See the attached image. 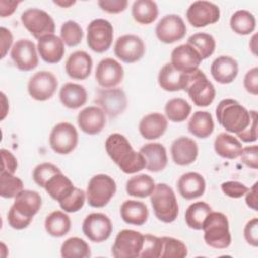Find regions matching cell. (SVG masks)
<instances>
[{
  "label": "cell",
  "mask_w": 258,
  "mask_h": 258,
  "mask_svg": "<svg viewBox=\"0 0 258 258\" xmlns=\"http://www.w3.org/2000/svg\"><path fill=\"white\" fill-rule=\"evenodd\" d=\"M105 148L109 157L126 174L136 173L146 166L143 155L135 151L128 139L120 133L110 134L106 139Z\"/></svg>",
  "instance_id": "obj_1"
},
{
  "label": "cell",
  "mask_w": 258,
  "mask_h": 258,
  "mask_svg": "<svg viewBox=\"0 0 258 258\" xmlns=\"http://www.w3.org/2000/svg\"><path fill=\"white\" fill-rule=\"evenodd\" d=\"M42 205L40 195L35 190L23 189L15 198L10 207L7 220L11 228L15 230L25 229L31 223Z\"/></svg>",
  "instance_id": "obj_2"
},
{
  "label": "cell",
  "mask_w": 258,
  "mask_h": 258,
  "mask_svg": "<svg viewBox=\"0 0 258 258\" xmlns=\"http://www.w3.org/2000/svg\"><path fill=\"white\" fill-rule=\"evenodd\" d=\"M219 124L230 133L244 131L251 122V113L234 99L222 100L216 108Z\"/></svg>",
  "instance_id": "obj_3"
},
{
  "label": "cell",
  "mask_w": 258,
  "mask_h": 258,
  "mask_svg": "<svg viewBox=\"0 0 258 258\" xmlns=\"http://www.w3.org/2000/svg\"><path fill=\"white\" fill-rule=\"evenodd\" d=\"M204 240L206 244L214 249H226L231 245L232 237L229 228V221L226 215L221 212H211L204 224Z\"/></svg>",
  "instance_id": "obj_4"
},
{
  "label": "cell",
  "mask_w": 258,
  "mask_h": 258,
  "mask_svg": "<svg viewBox=\"0 0 258 258\" xmlns=\"http://www.w3.org/2000/svg\"><path fill=\"white\" fill-rule=\"evenodd\" d=\"M155 217L163 223H172L178 216V204L173 189L166 183L155 184L150 195Z\"/></svg>",
  "instance_id": "obj_5"
},
{
  "label": "cell",
  "mask_w": 258,
  "mask_h": 258,
  "mask_svg": "<svg viewBox=\"0 0 258 258\" xmlns=\"http://www.w3.org/2000/svg\"><path fill=\"white\" fill-rule=\"evenodd\" d=\"M183 91L187 93L190 100L198 107L210 106L216 97V89L214 85L200 69L185 74Z\"/></svg>",
  "instance_id": "obj_6"
},
{
  "label": "cell",
  "mask_w": 258,
  "mask_h": 258,
  "mask_svg": "<svg viewBox=\"0 0 258 258\" xmlns=\"http://www.w3.org/2000/svg\"><path fill=\"white\" fill-rule=\"evenodd\" d=\"M116 190V182L110 175L96 174L89 180L87 186L86 198L88 204L93 208H103L115 196Z\"/></svg>",
  "instance_id": "obj_7"
},
{
  "label": "cell",
  "mask_w": 258,
  "mask_h": 258,
  "mask_svg": "<svg viewBox=\"0 0 258 258\" xmlns=\"http://www.w3.org/2000/svg\"><path fill=\"white\" fill-rule=\"evenodd\" d=\"M113 36V25L106 19H94L87 27V44L97 53H103L111 47Z\"/></svg>",
  "instance_id": "obj_8"
},
{
  "label": "cell",
  "mask_w": 258,
  "mask_h": 258,
  "mask_svg": "<svg viewBox=\"0 0 258 258\" xmlns=\"http://www.w3.org/2000/svg\"><path fill=\"white\" fill-rule=\"evenodd\" d=\"M144 242V235L134 230L120 231L112 246V255L115 258H138Z\"/></svg>",
  "instance_id": "obj_9"
},
{
  "label": "cell",
  "mask_w": 258,
  "mask_h": 258,
  "mask_svg": "<svg viewBox=\"0 0 258 258\" xmlns=\"http://www.w3.org/2000/svg\"><path fill=\"white\" fill-rule=\"evenodd\" d=\"M21 22L36 39L47 34H53L55 30V23L52 17L39 8H28L23 11Z\"/></svg>",
  "instance_id": "obj_10"
},
{
  "label": "cell",
  "mask_w": 258,
  "mask_h": 258,
  "mask_svg": "<svg viewBox=\"0 0 258 258\" xmlns=\"http://www.w3.org/2000/svg\"><path fill=\"white\" fill-rule=\"evenodd\" d=\"M79 135L75 126L69 122L56 124L49 134L50 148L57 154H69L78 145Z\"/></svg>",
  "instance_id": "obj_11"
},
{
  "label": "cell",
  "mask_w": 258,
  "mask_h": 258,
  "mask_svg": "<svg viewBox=\"0 0 258 258\" xmlns=\"http://www.w3.org/2000/svg\"><path fill=\"white\" fill-rule=\"evenodd\" d=\"M84 235L92 242L101 243L109 239L113 226L110 218L103 213L89 214L83 221Z\"/></svg>",
  "instance_id": "obj_12"
},
{
  "label": "cell",
  "mask_w": 258,
  "mask_h": 258,
  "mask_svg": "<svg viewBox=\"0 0 258 258\" xmlns=\"http://www.w3.org/2000/svg\"><path fill=\"white\" fill-rule=\"evenodd\" d=\"M57 85V79L51 72L39 71L29 79L27 91L32 99L43 102L53 96Z\"/></svg>",
  "instance_id": "obj_13"
},
{
  "label": "cell",
  "mask_w": 258,
  "mask_h": 258,
  "mask_svg": "<svg viewBox=\"0 0 258 258\" xmlns=\"http://www.w3.org/2000/svg\"><path fill=\"white\" fill-rule=\"evenodd\" d=\"M186 19L194 27H205L220 19V8L210 1H195L186 10Z\"/></svg>",
  "instance_id": "obj_14"
},
{
  "label": "cell",
  "mask_w": 258,
  "mask_h": 258,
  "mask_svg": "<svg viewBox=\"0 0 258 258\" xmlns=\"http://www.w3.org/2000/svg\"><path fill=\"white\" fill-rule=\"evenodd\" d=\"M115 55L126 63H133L141 59L145 53L143 40L135 34H125L117 38L114 45Z\"/></svg>",
  "instance_id": "obj_15"
},
{
  "label": "cell",
  "mask_w": 258,
  "mask_h": 258,
  "mask_svg": "<svg viewBox=\"0 0 258 258\" xmlns=\"http://www.w3.org/2000/svg\"><path fill=\"white\" fill-rule=\"evenodd\" d=\"M186 26L183 19L176 14L163 16L156 24V37L163 43H173L184 37Z\"/></svg>",
  "instance_id": "obj_16"
},
{
  "label": "cell",
  "mask_w": 258,
  "mask_h": 258,
  "mask_svg": "<svg viewBox=\"0 0 258 258\" xmlns=\"http://www.w3.org/2000/svg\"><path fill=\"white\" fill-rule=\"evenodd\" d=\"M36 49L37 46H35L34 42L27 38L17 40L10 51V56L15 67L22 72L34 70L38 66Z\"/></svg>",
  "instance_id": "obj_17"
},
{
  "label": "cell",
  "mask_w": 258,
  "mask_h": 258,
  "mask_svg": "<svg viewBox=\"0 0 258 258\" xmlns=\"http://www.w3.org/2000/svg\"><path fill=\"white\" fill-rule=\"evenodd\" d=\"M95 78L97 83L104 89H111L118 86L124 78L122 64L112 57H106L99 61Z\"/></svg>",
  "instance_id": "obj_18"
},
{
  "label": "cell",
  "mask_w": 258,
  "mask_h": 258,
  "mask_svg": "<svg viewBox=\"0 0 258 258\" xmlns=\"http://www.w3.org/2000/svg\"><path fill=\"white\" fill-rule=\"evenodd\" d=\"M96 102L110 118L119 116L127 107L126 95L118 88L99 90Z\"/></svg>",
  "instance_id": "obj_19"
},
{
  "label": "cell",
  "mask_w": 258,
  "mask_h": 258,
  "mask_svg": "<svg viewBox=\"0 0 258 258\" xmlns=\"http://www.w3.org/2000/svg\"><path fill=\"white\" fill-rule=\"evenodd\" d=\"M171 64L180 73L188 74L199 69L202 57L199 52L188 43L180 44L171 51Z\"/></svg>",
  "instance_id": "obj_20"
},
{
  "label": "cell",
  "mask_w": 258,
  "mask_h": 258,
  "mask_svg": "<svg viewBox=\"0 0 258 258\" xmlns=\"http://www.w3.org/2000/svg\"><path fill=\"white\" fill-rule=\"evenodd\" d=\"M80 129L89 135L99 134L106 125V114L97 106H89L83 109L77 119Z\"/></svg>",
  "instance_id": "obj_21"
},
{
  "label": "cell",
  "mask_w": 258,
  "mask_h": 258,
  "mask_svg": "<svg viewBox=\"0 0 258 258\" xmlns=\"http://www.w3.org/2000/svg\"><path fill=\"white\" fill-rule=\"evenodd\" d=\"M170 153L175 164L185 166L196 161L199 154V147L194 139L186 136H180L172 142Z\"/></svg>",
  "instance_id": "obj_22"
},
{
  "label": "cell",
  "mask_w": 258,
  "mask_h": 258,
  "mask_svg": "<svg viewBox=\"0 0 258 258\" xmlns=\"http://www.w3.org/2000/svg\"><path fill=\"white\" fill-rule=\"evenodd\" d=\"M37 50L47 63L59 62L64 54V43L60 37L53 34H47L40 37L37 41Z\"/></svg>",
  "instance_id": "obj_23"
},
{
  "label": "cell",
  "mask_w": 258,
  "mask_h": 258,
  "mask_svg": "<svg viewBox=\"0 0 258 258\" xmlns=\"http://www.w3.org/2000/svg\"><path fill=\"white\" fill-rule=\"evenodd\" d=\"M66 73L74 80L87 79L93 68V59L84 50H77L70 54L66 61Z\"/></svg>",
  "instance_id": "obj_24"
},
{
  "label": "cell",
  "mask_w": 258,
  "mask_h": 258,
  "mask_svg": "<svg viewBox=\"0 0 258 258\" xmlns=\"http://www.w3.org/2000/svg\"><path fill=\"white\" fill-rule=\"evenodd\" d=\"M239 66L236 59L228 55H221L211 64V74L214 80L220 84H231L238 76Z\"/></svg>",
  "instance_id": "obj_25"
},
{
  "label": "cell",
  "mask_w": 258,
  "mask_h": 258,
  "mask_svg": "<svg viewBox=\"0 0 258 258\" xmlns=\"http://www.w3.org/2000/svg\"><path fill=\"white\" fill-rule=\"evenodd\" d=\"M139 152L143 155L146 166L151 172L162 171L167 165V153L165 147L158 142H151L143 145Z\"/></svg>",
  "instance_id": "obj_26"
},
{
  "label": "cell",
  "mask_w": 258,
  "mask_h": 258,
  "mask_svg": "<svg viewBox=\"0 0 258 258\" xmlns=\"http://www.w3.org/2000/svg\"><path fill=\"white\" fill-rule=\"evenodd\" d=\"M179 195L185 200H195L202 197L206 190V181L198 172L183 173L177 180Z\"/></svg>",
  "instance_id": "obj_27"
},
{
  "label": "cell",
  "mask_w": 258,
  "mask_h": 258,
  "mask_svg": "<svg viewBox=\"0 0 258 258\" xmlns=\"http://www.w3.org/2000/svg\"><path fill=\"white\" fill-rule=\"evenodd\" d=\"M168 126L167 119L160 113L145 115L139 122V132L144 139L154 140L161 137Z\"/></svg>",
  "instance_id": "obj_28"
},
{
  "label": "cell",
  "mask_w": 258,
  "mask_h": 258,
  "mask_svg": "<svg viewBox=\"0 0 258 258\" xmlns=\"http://www.w3.org/2000/svg\"><path fill=\"white\" fill-rule=\"evenodd\" d=\"M88 94L84 86L76 83H66L59 90V100L69 109H79L87 102Z\"/></svg>",
  "instance_id": "obj_29"
},
{
  "label": "cell",
  "mask_w": 258,
  "mask_h": 258,
  "mask_svg": "<svg viewBox=\"0 0 258 258\" xmlns=\"http://www.w3.org/2000/svg\"><path fill=\"white\" fill-rule=\"evenodd\" d=\"M120 215L125 223L142 226L146 223L149 213L144 203L135 200H127L121 205Z\"/></svg>",
  "instance_id": "obj_30"
},
{
  "label": "cell",
  "mask_w": 258,
  "mask_h": 258,
  "mask_svg": "<svg viewBox=\"0 0 258 258\" xmlns=\"http://www.w3.org/2000/svg\"><path fill=\"white\" fill-rule=\"evenodd\" d=\"M214 149L223 158L236 159L241 155L243 146L236 137L227 132H222L215 139Z\"/></svg>",
  "instance_id": "obj_31"
},
{
  "label": "cell",
  "mask_w": 258,
  "mask_h": 258,
  "mask_svg": "<svg viewBox=\"0 0 258 258\" xmlns=\"http://www.w3.org/2000/svg\"><path fill=\"white\" fill-rule=\"evenodd\" d=\"M158 85L167 92H176L183 90L185 74L175 70L170 62L165 63L158 74Z\"/></svg>",
  "instance_id": "obj_32"
},
{
  "label": "cell",
  "mask_w": 258,
  "mask_h": 258,
  "mask_svg": "<svg viewBox=\"0 0 258 258\" xmlns=\"http://www.w3.org/2000/svg\"><path fill=\"white\" fill-rule=\"evenodd\" d=\"M75 185L72 180L62 174V172L54 174L43 187L51 199L60 203L68 198L75 189Z\"/></svg>",
  "instance_id": "obj_33"
},
{
  "label": "cell",
  "mask_w": 258,
  "mask_h": 258,
  "mask_svg": "<svg viewBox=\"0 0 258 258\" xmlns=\"http://www.w3.org/2000/svg\"><path fill=\"white\" fill-rule=\"evenodd\" d=\"M215 128L211 113L207 111H197L190 117L187 123V129L190 134L198 138L209 137Z\"/></svg>",
  "instance_id": "obj_34"
},
{
  "label": "cell",
  "mask_w": 258,
  "mask_h": 258,
  "mask_svg": "<svg viewBox=\"0 0 258 258\" xmlns=\"http://www.w3.org/2000/svg\"><path fill=\"white\" fill-rule=\"evenodd\" d=\"M71 219L62 211H53L46 216L44 228L51 237L60 238L67 235L71 230Z\"/></svg>",
  "instance_id": "obj_35"
},
{
  "label": "cell",
  "mask_w": 258,
  "mask_h": 258,
  "mask_svg": "<svg viewBox=\"0 0 258 258\" xmlns=\"http://www.w3.org/2000/svg\"><path fill=\"white\" fill-rule=\"evenodd\" d=\"M155 182L148 174H137L129 178L126 182V192L134 198L150 197L154 190Z\"/></svg>",
  "instance_id": "obj_36"
},
{
  "label": "cell",
  "mask_w": 258,
  "mask_h": 258,
  "mask_svg": "<svg viewBox=\"0 0 258 258\" xmlns=\"http://www.w3.org/2000/svg\"><path fill=\"white\" fill-rule=\"evenodd\" d=\"M133 19L140 24H150L158 16V6L152 0H137L132 4Z\"/></svg>",
  "instance_id": "obj_37"
},
{
  "label": "cell",
  "mask_w": 258,
  "mask_h": 258,
  "mask_svg": "<svg viewBox=\"0 0 258 258\" xmlns=\"http://www.w3.org/2000/svg\"><path fill=\"white\" fill-rule=\"evenodd\" d=\"M230 26L235 33L239 35H248L256 28V18L250 11L241 9L231 16Z\"/></svg>",
  "instance_id": "obj_38"
},
{
  "label": "cell",
  "mask_w": 258,
  "mask_h": 258,
  "mask_svg": "<svg viewBox=\"0 0 258 258\" xmlns=\"http://www.w3.org/2000/svg\"><path fill=\"white\" fill-rule=\"evenodd\" d=\"M212 212V208L205 202H196L188 206L184 219L186 225L194 230H202L207 216Z\"/></svg>",
  "instance_id": "obj_39"
},
{
  "label": "cell",
  "mask_w": 258,
  "mask_h": 258,
  "mask_svg": "<svg viewBox=\"0 0 258 258\" xmlns=\"http://www.w3.org/2000/svg\"><path fill=\"white\" fill-rule=\"evenodd\" d=\"M60 255L63 258H89L91 249L85 240L79 237H71L61 244Z\"/></svg>",
  "instance_id": "obj_40"
},
{
  "label": "cell",
  "mask_w": 258,
  "mask_h": 258,
  "mask_svg": "<svg viewBox=\"0 0 258 258\" xmlns=\"http://www.w3.org/2000/svg\"><path fill=\"white\" fill-rule=\"evenodd\" d=\"M167 119L174 123H180L187 119L191 112V106L181 98H173L167 101L164 107Z\"/></svg>",
  "instance_id": "obj_41"
},
{
  "label": "cell",
  "mask_w": 258,
  "mask_h": 258,
  "mask_svg": "<svg viewBox=\"0 0 258 258\" xmlns=\"http://www.w3.org/2000/svg\"><path fill=\"white\" fill-rule=\"evenodd\" d=\"M187 43L199 52L202 59L211 56L216 48V40L214 36L205 32H198L190 35L187 39Z\"/></svg>",
  "instance_id": "obj_42"
},
{
  "label": "cell",
  "mask_w": 258,
  "mask_h": 258,
  "mask_svg": "<svg viewBox=\"0 0 258 258\" xmlns=\"http://www.w3.org/2000/svg\"><path fill=\"white\" fill-rule=\"evenodd\" d=\"M23 189V182L19 177L7 172L0 173V196L2 198H15Z\"/></svg>",
  "instance_id": "obj_43"
},
{
  "label": "cell",
  "mask_w": 258,
  "mask_h": 258,
  "mask_svg": "<svg viewBox=\"0 0 258 258\" xmlns=\"http://www.w3.org/2000/svg\"><path fill=\"white\" fill-rule=\"evenodd\" d=\"M84 36L81 25L73 20H68L61 24L60 38L68 46H77Z\"/></svg>",
  "instance_id": "obj_44"
},
{
  "label": "cell",
  "mask_w": 258,
  "mask_h": 258,
  "mask_svg": "<svg viewBox=\"0 0 258 258\" xmlns=\"http://www.w3.org/2000/svg\"><path fill=\"white\" fill-rule=\"evenodd\" d=\"M162 250L160 258H184L187 256L185 244L172 237H161Z\"/></svg>",
  "instance_id": "obj_45"
},
{
  "label": "cell",
  "mask_w": 258,
  "mask_h": 258,
  "mask_svg": "<svg viewBox=\"0 0 258 258\" xmlns=\"http://www.w3.org/2000/svg\"><path fill=\"white\" fill-rule=\"evenodd\" d=\"M59 172H61V170L56 165L49 162H43L34 167L32 172V178L38 186L44 187L46 182L54 174Z\"/></svg>",
  "instance_id": "obj_46"
},
{
  "label": "cell",
  "mask_w": 258,
  "mask_h": 258,
  "mask_svg": "<svg viewBox=\"0 0 258 258\" xmlns=\"http://www.w3.org/2000/svg\"><path fill=\"white\" fill-rule=\"evenodd\" d=\"M85 201H86V192L79 187H75L72 194L58 204L61 210H63L64 212L76 213L84 207Z\"/></svg>",
  "instance_id": "obj_47"
},
{
  "label": "cell",
  "mask_w": 258,
  "mask_h": 258,
  "mask_svg": "<svg viewBox=\"0 0 258 258\" xmlns=\"http://www.w3.org/2000/svg\"><path fill=\"white\" fill-rule=\"evenodd\" d=\"M161 250H162L161 238L150 235V234H145L143 247L139 257L140 258H160Z\"/></svg>",
  "instance_id": "obj_48"
},
{
  "label": "cell",
  "mask_w": 258,
  "mask_h": 258,
  "mask_svg": "<svg viewBox=\"0 0 258 258\" xmlns=\"http://www.w3.org/2000/svg\"><path fill=\"white\" fill-rule=\"evenodd\" d=\"M221 189L222 191L233 199H239L245 196V194L248 191L249 187H247L244 183L239 182V181H225L221 184Z\"/></svg>",
  "instance_id": "obj_49"
},
{
  "label": "cell",
  "mask_w": 258,
  "mask_h": 258,
  "mask_svg": "<svg viewBox=\"0 0 258 258\" xmlns=\"http://www.w3.org/2000/svg\"><path fill=\"white\" fill-rule=\"evenodd\" d=\"M251 122L249 126L242 132L238 133L237 136L246 143L255 142L257 140V112L255 110H251Z\"/></svg>",
  "instance_id": "obj_50"
},
{
  "label": "cell",
  "mask_w": 258,
  "mask_h": 258,
  "mask_svg": "<svg viewBox=\"0 0 258 258\" xmlns=\"http://www.w3.org/2000/svg\"><path fill=\"white\" fill-rule=\"evenodd\" d=\"M241 161L248 167L257 169L258 167V146L251 145L243 147L241 155L239 156Z\"/></svg>",
  "instance_id": "obj_51"
},
{
  "label": "cell",
  "mask_w": 258,
  "mask_h": 258,
  "mask_svg": "<svg viewBox=\"0 0 258 258\" xmlns=\"http://www.w3.org/2000/svg\"><path fill=\"white\" fill-rule=\"evenodd\" d=\"M98 5L105 12H108L111 14H117V13L123 12L127 8L128 1L127 0H99Z\"/></svg>",
  "instance_id": "obj_52"
},
{
  "label": "cell",
  "mask_w": 258,
  "mask_h": 258,
  "mask_svg": "<svg viewBox=\"0 0 258 258\" xmlns=\"http://www.w3.org/2000/svg\"><path fill=\"white\" fill-rule=\"evenodd\" d=\"M244 238L246 242L253 246H258V219L253 218L247 222L244 228Z\"/></svg>",
  "instance_id": "obj_53"
},
{
  "label": "cell",
  "mask_w": 258,
  "mask_h": 258,
  "mask_svg": "<svg viewBox=\"0 0 258 258\" xmlns=\"http://www.w3.org/2000/svg\"><path fill=\"white\" fill-rule=\"evenodd\" d=\"M1 159H2V168L1 172H7L10 174H14L17 169V159L13 155V153L7 149L2 148L1 151Z\"/></svg>",
  "instance_id": "obj_54"
},
{
  "label": "cell",
  "mask_w": 258,
  "mask_h": 258,
  "mask_svg": "<svg viewBox=\"0 0 258 258\" xmlns=\"http://www.w3.org/2000/svg\"><path fill=\"white\" fill-rule=\"evenodd\" d=\"M244 88L246 91L254 96L258 94V69L257 67L252 68L249 70L245 77H244V82H243Z\"/></svg>",
  "instance_id": "obj_55"
},
{
  "label": "cell",
  "mask_w": 258,
  "mask_h": 258,
  "mask_svg": "<svg viewBox=\"0 0 258 258\" xmlns=\"http://www.w3.org/2000/svg\"><path fill=\"white\" fill-rule=\"evenodd\" d=\"M0 34H1V58H4L8 50L12 48L11 45L13 42V36L11 31L3 26L0 28Z\"/></svg>",
  "instance_id": "obj_56"
},
{
  "label": "cell",
  "mask_w": 258,
  "mask_h": 258,
  "mask_svg": "<svg viewBox=\"0 0 258 258\" xmlns=\"http://www.w3.org/2000/svg\"><path fill=\"white\" fill-rule=\"evenodd\" d=\"M19 1H7L0 0V16L7 17L10 16L19 5Z\"/></svg>",
  "instance_id": "obj_57"
},
{
  "label": "cell",
  "mask_w": 258,
  "mask_h": 258,
  "mask_svg": "<svg viewBox=\"0 0 258 258\" xmlns=\"http://www.w3.org/2000/svg\"><path fill=\"white\" fill-rule=\"evenodd\" d=\"M245 202L250 209L257 211V182L245 194Z\"/></svg>",
  "instance_id": "obj_58"
},
{
  "label": "cell",
  "mask_w": 258,
  "mask_h": 258,
  "mask_svg": "<svg viewBox=\"0 0 258 258\" xmlns=\"http://www.w3.org/2000/svg\"><path fill=\"white\" fill-rule=\"evenodd\" d=\"M53 3H54L55 5H57V6L62 7V8H68V7L72 6V5H74V4L76 3V1H74V0H67V1H63V0H56V1H55V0H54Z\"/></svg>",
  "instance_id": "obj_59"
},
{
  "label": "cell",
  "mask_w": 258,
  "mask_h": 258,
  "mask_svg": "<svg viewBox=\"0 0 258 258\" xmlns=\"http://www.w3.org/2000/svg\"><path fill=\"white\" fill-rule=\"evenodd\" d=\"M256 34H254L253 36H252V38H251V40H250V43H249V45H250V48H251V50H252V52L256 55Z\"/></svg>",
  "instance_id": "obj_60"
}]
</instances>
